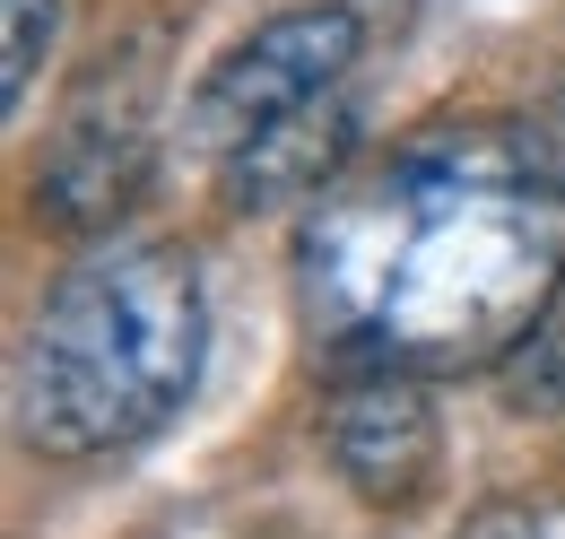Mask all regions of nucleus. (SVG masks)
<instances>
[{"instance_id": "f257e3e1", "label": "nucleus", "mask_w": 565, "mask_h": 539, "mask_svg": "<svg viewBox=\"0 0 565 539\" xmlns=\"http://www.w3.org/2000/svg\"><path fill=\"white\" fill-rule=\"evenodd\" d=\"M565 296V183L522 123H444L296 218V314L340 374H488Z\"/></svg>"}, {"instance_id": "f03ea898", "label": "nucleus", "mask_w": 565, "mask_h": 539, "mask_svg": "<svg viewBox=\"0 0 565 539\" xmlns=\"http://www.w3.org/2000/svg\"><path fill=\"white\" fill-rule=\"evenodd\" d=\"M210 357V287L183 244L114 235L78 253L18 339L9 409L26 453L96 462L157 435L192 401Z\"/></svg>"}, {"instance_id": "7ed1b4c3", "label": "nucleus", "mask_w": 565, "mask_h": 539, "mask_svg": "<svg viewBox=\"0 0 565 539\" xmlns=\"http://www.w3.org/2000/svg\"><path fill=\"white\" fill-rule=\"evenodd\" d=\"M365 35H374V27L356 18L349 0H296L279 18H262V27L235 35V44L201 70V87L183 96V139H192L201 157L253 148L262 131H279L287 114L340 96L356 53H365Z\"/></svg>"}, {"instance_id": "20e7f679", "label": "nucleus", "mask_w": 565, "mask_h": 539, "mask_svg": "<svg viewBox=\"0 0 565 539\" xmlns=\"http://www.w3.org/2000/svg\"><path fill=\"white\" fill-rule=\"evenodd\" d=\"M148 166H157V35H131L78 70L62 131L35 166V209L71 235H105L148 192Z\"/></svg>"}, {"instance_id": "39448f33", "label": "nucleus", "mask_w": 565, "mask_h": 539, "mask_svg": "<svg viewBox=\"0 0 565 539\" xmlns=\"http://www.w3.org/2000/svg\"><path fill=\"white\" fill-rule=\"evenodd\" d=\"M322 444L365 505H409L426 478H435V453H444V426H435V401H426L418 374H340L331 392V418H322Z\"/></svg>"}, {"instance_id": "423d86ee", "label": "nucleus", "mask_w": 565, "mask_h": 539, "mask_svg": "<svg viewBox=\"0 0 565 539\" xmlns=\"http://www.w3.org/2000/svg\"><path fill=\"white\" fill-rule=\"evenodd\" d=\"M349 157H356V105H349V87H340V96H322V105L287 114L279 131H262L253 148L217 157V192H226L235 218L313 209V201H331V192H340Z\"/></svg>"}, {"instance_id": "0eeeda50", "label": "nucleus", "mask_w": 565, "mask_h": 539, "mask_svg": "<svg viewBox=\"0 0 565 539\" xmlns=\"http://www.w3.org/2000/svg\"><path fill=\"white\" fill-rule=\"evenodd\" d=\"M53 44H62V0H0V96L9 105H26Z\"/></svg>"}, {"instance_id": "6e6552de", "label": "nucleus", "mask_w": 565, "mask_h": 539, "mask_svg": "<svg viewBox=\"0 0 565 539\" xmlns=\"http://www.w3.org/2000/svg\"><path fill=\"white\" fill-rule=\"evenodd\" d=\"M452 539H557V531H548L531 505H479V514H470Z\"/></svg>"}, {"instance_id": "1a4fd4ad", "label": "nucleus", "mask_w": 565, "mask_h": 539, "mask_svg": "<svg viewBox=\"0 0 565 539\" xmlns=\"http://www.w3.org/2000/svg\"><path fill=\"white\" fill-rule=\"evenodd\" d=\"M356 18H365V27H409V18H418L426 0H349Z\"/></svg>"}]
</instances>
